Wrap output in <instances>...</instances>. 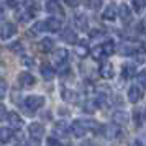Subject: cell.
Instances as JSON below:
<instances>
[{
  "instance_id": "6da1fadb",
  "label": "cell",
  "mask_w": 146,
  "mask_h": 146,
  "mask_svg": "<svg viewBox=\"0 0 146 146\" xmlns=\"http://www.w3.org/2000/svg\"><path fill=\"white\" fill-rule=\"evenodd\" d=\"M100 128H102V126H100L99 123H95L94 120H74L72 125H71V131H72V135L76 138H82L89 130L97 131Z\"/></svg>"
},
{
  "instance_id": "7a4b0ae2",
  "label": "cell",
  "mask_w": 146,
  "mask_h": 146,
  "mask_svg": "<svg viewBox=\"0 0 146 146\" xmlns=\"http://www.w3.org/2000/svg\"><path fill=\"white\" fill-rule=\"evenodd\" d=\"M44 102H46V99L43 95H30L23 100V108L27 110V113H35L38 108L44 105Z\"/></svg>"
},
{
  "instance_id": "3957f363",
  "label": "cell",
  "mask_w": 146,
  "mask_h": 146,
  "mask_svg": "<svg viewBox=\"0 0 146 146\" xmlns=\"http://www.w3.org/2000/svg\"><path fill=\"white\" fill-rule=\"evenodd\" d=\"M17 82H18V86L23 87V89H30V87H33L35 84H36L35 77H33L30 72H21V74H18Z\"/></svg>"
},
{
  "instance_id": "277c9868",
  "label": "cell",
  "mask_w": 146,
  "mask_h": 146,
  "mask_svg": "<svg viewBox=\"0 0 146 146\" xmlns=\"http://www.w3.org/2000/svg\"><path fill=\"white\" fill-rule=\"evenodd\" d=\"M67 59H69V53H67L66 48H58L53 54V62L56 66H62V64H66Z\"/></svg>"
},
{
  "instance_id": "5b68a950",
  "label": "cell",
  "mask_w": 146,
  "mask_h": 146,
  "mask_svg": "<svg viewBox=\"0 0 146 146\" xmlns=\"http://www.w3.org/2000/svg\"><path fill=\"white\" fill-rule=\"evenodd\" d=\"M15 33H17V27H15L13 23L7 21V23L2 27V30H0V38H2V40H10L12 36H15Z\"/></svg>"
},
{
  "instance_id": "8992f818",
  "label": "cell",
  "mask_w": 146,
  "mask_h": 146,
  "mask_svg": "<svg viewBox=\"0 0 146 146\" xmlns=\"http://www.w3.org/2000/svg\"><path fill=\"white\" fill-rule=\"evenodd\" d=\"M28 131H30V136L31 138H36V139H40L44 136V126L41 125V123H31V125L28 126Z\"/></svg>"
},
{
  "instance_id": "52a82bcc",
  "label": "cell",
  "mask_w": 146,
  "mask_h": 146,
  "mask_svg": "<svg viewBox=\"0 0 146 146\" xmlns=\"http://www.w3.org/2000/svg\"><path fill=\"white\" fill-rule=\"evenodd\" d=\"M44 27H46L48 31H53V33H58L62 27V23L58 17H49L46 21H44Z\"/></svg>"
},
{
  "instance_id": "ba28073f",
  "label": "cell",
  "mask_w": 146,
  "mask_h": 146,
  "mask_svg": "<svg viewBox=\"0 0 146 146\" xmlns=\"http://www.w3.org/2000/svg\"><path fill=\"white\" fill-rule=\"evenodd\" d=\"M143 99V92H141V89L138 86H131L128 89V100L131 102V104H136L139 100Z\"/></svg>"
},
{
  "instance_id": "9c48e42d",
  "label": "cell",
  "mask_w": 146,
  "mask_h": 146,
  "mask_svg": "<svg viewBox=\"0 0 146 146\" xmlns=\"http://www.w3.org/2000/svg\"><path fill=\"white\" fill-rule=\"evenodd\" d=\"M61 40L66 41V43H69V44H76V43H77V35H76L74 30L66 28V30L61 31Z\"/></svg>"
},
{
  "instance_id": "30bf717a",
  "label": "cell",
  "mask_w": 146,
  "mask_h": 146,
  "mask_svg": "<svg viewBox=\"0 0 146 146\" xmlns=\"http://www.w3.org/2000/svg\"><path fill=\"white\" fill-rule=\"evenodd\" d=\"M71 130V126L67 121L64 120H59L56 125H54V133H56V136H67V133Z\"/></svg>"
},
{
  "instance_id": "8fae6325",
  "label": "cell",
  "mask_w": 146,
  "mask_h": 146,
  "mask_svg": "<svg viewBox=\"0 0 146 146\" xmlns=\"http://www.w3.org/2000/svg\"><path fill=\"white\" fill-rule=\"evenodd\" d=\"M7 118H8V123H10L12 128H18V130H20L21 126H23V120H21V117L17 112L7 113Z\"/></svg>"
},
{
  "instance_id": "7c38bea8",
  "label": "cell",
  "mask_w": 146,
  "mask_h": 146,
  "mask_svg": "<svg viewBox=\"0 0 146 146\" xmlns=\"http://www.w3.org/2000/svg\"><path fill=\"white\" fill-rule=\"evenodd\" d=\"M46 12L48 13H51V15H64L61 5L56 2V0H48L46 2Z\"/></svg>"
},
{
  "instance_id": "4fadbf2b",
  "label": "cell",
  "mask_w": 146,
  "mask_h": 146,
  "mask_svg": "<svg viewBox=\"0 0 146 146\" xmlns=\"http://www.w3.org/2000/svg\"><path fill=\"white\" fill-rule=\"evenodd\" d=\"M112 120L115 125H126L128 123V113L123 112V110H117L112 115Z\"/></svg>"
},
{
  "instance_id": "5bb4252c",
  "label": "cell",
  "mask_w": 146,
  "mask_h": 146,
  "mask_svg": "<svg viewBox=\"0 0 146 146\" xmlns=\"http://www.w3.org/2000/svg\"><path fill=\"white\" fill-rule=\"evenodd\" d=\"M136 76V67L133 66V64H123L121 66V77L126 80L133 79Z\"/></svg>"
},
{
  "instance_id": "9a60e30c",
  "label": "cell",
  "mask_w": 146,
  "mask_h": 146,
  "mask_svg": "<svg viewBox=\"0 0 146 146\" xmlns=\"http://www.w3.org/2000/svg\"><path fill=\"white\" fill-rule=\"evenodd\" d=\"M99 74H100V77H104V79H112L115 76V69H113L112 64H104L99 69Z\"/></svg>"
},
{
  "instance_id": "2e32d148",
  "label": "cell",
  "mask_w": 146,
  "mask_h": 146,
  "mask_svg": "<svg viewBox=\"0 0 146 146\" xmlns=\"http://www.w3.org/2000/svg\"><path fill=\"white\" fill-rule=\"evenodd\" d=\"M23 10H25L28 13V17L31 18V17H35V15L40 12V3H38V2H27L25 7H23Z\"/></svg>"
},
{
  "instance_id": "e0dca14e",
  "label": "cell",
  "mask_w": 146,
  "mask_h": 146,
  "mask_svg": "<svg viewBox=\"0 0 146 146\" xmlns=\"http://www.w3.org/2000/svg\"><path fill=\"white\" fill-rule=\"evenodd\" d=\"M40 71H41V76H43L44 80H53L54 76H56V71H54L51 66H48V64H43V66L40 67Z\"/></svg>"
},
{
  "instance_id": "ac0fdd59",
  "label": "cell",
  "mask_w": 146,
  "mask_h": 146,
  "mask_svg": "<svg viewBox=\"0 0 146 146\" xmlns=\"http://www.w3.org/2000/svg\"><path fill=\"white\" fill-rule=\"evenodd\" d=\"M120 18L123 20V23H130L131 21V10H130V7L128 5H125V3H121L120 5Z\"/></svg>"
},
{
  "instance_id": "d6986e66",
  "label": "cell",
  "mask_w": 146,
  "mask_h": 146,
  "mask_svg": "<svg viewBox=\"0 0 146 146\" xmlns=\"http://www.w3.org/2000/svg\"><path fill=\"white\" fill-rule=\"evenodd\" d=\"M61 97H62V100H66V102H76L77 100L76 92L71 90V89H67V87H62L61 89Z\"/></svg>"
},
{
  "instance_id": "ffe728a7",
  "label": "cell",
  "mask_w": 146,
  "mask_h": 146,
  "mask_svg": "<svg viewBox=\"0 0 146 146\" xmlns=\"http://www.w3.org/2000/svg\"><path fill=\"white\" fill-rule=\"evenodd\" d=\"M12 138H13V130L2 126L0 128V143H8Z\"/></svg>"
},
{
  "instance_id": "44dd1931",
  "label": "cell",
  "mask_w": 146,
  "mask_h": 146,
  "mask_svg": "<svg viewBox=\"0 0 146 146\" xmlns=\"http://www.w3.org/2000/svg\"><path fill=\"white\" fill-rule=\"evenodd\" d=\"M100 46H102L104 56H112V54L115 53V49H117V48H115V43H113L112 40H110V41H105V43H102Z\"/></svg>"
},
{
  "instance_id": "7402d4cb",
  "label": "cell",
  "mask_w": 146,
  "mask_h": 146,
  "mask_svg": "<svg viewBox=\"0 0 146 146\" xmlns=\"http://www.w3.org/2000/svg\"><path fill=\"white\" fill-rule=\"evenodd\" d=\"M54 48V40L51 38H43L40 43V49L41 51H44V53H49V51H53Z\"/></svg>"
},
{
  "instance_id": "603a6c76",
  "label": "cell",
  "mask_w": 146,
  "mask_h": 146,
  "mask_svg": "<svg viewBox=\"0 0 146 146\" xmlns=\"http://www.w3.org/2000/svg\"><path fill=\"white\" fill-rule=\"evenodd\" d=\"M115 17H117V7L115 5H108V7L105 8V12H104V20H115Z\"/></svg>"
},
{
  "instance_id": "cb8c5ba5",
  "label": "cell",
  "mask_w": 146,
  "mask_h": 146,
  "mask_svg": "<svg viewBox=\"0 0 146 146\" xmlns=\"http://www.w3.org/2000/svg\"><path fill=\"white\" fill-rule=\"evenodd\" d=\"M74 20H76V27L79 28V30H82V31L89 28V21H87V18L84 17V15H76Z\"/></svg>"
},
{
  "instance_id": "d4e9b609",
  "label": "cell",
  "mask_w": 146,
  "mask_h": 146,
  "mask_svg": "<svg viewBox=\"0 0 146 146\" xmlns=\"http://www.w3.org/2000/svg\"><path fill=\"white\" fill-rule=\"evenodd\" d=\"M77 46H76V54L79 56V58H86L87 54H89V46H87L86 43H76Z\"/></svg>"
},
{
  "instance_id": "484cf974",
  "label": "cell",
  "mask_w": 146,
  "mask_h": 146,
  "mask_svg": "<svg viewBox=\"0 0 146 146\" xmlns=\"http://www.w3.org/2000/svg\"><path fill=\"white\" fill-rule=\"evenodd\" d=\"M82 110H84L86 113H94L95 110H97V102H95V100H87V102H84Z\"/></svg>"
},
{
  "instance_id": "4316f807",
  "label": "cell",
  "mask_w": 146,
  "mask_h": 146,
  "mask_svg": "<svg viewBox=\"0 0 146 146\" xmlns=\"http://www.w3.org/2000/svg\"><path fill=\"white\" fill-rule=\"evenodd\" d=\"M84 5L89 10H99L102 7V0H84Z\"/></svg>"
},
{
  "instance_id": "83f0119b",
  "label": "cell",
  "mask_w": 146,
  "mask_h": 146,
  "mask_svg": "<svg viewBox=\"0 0 146 146\" xmlns=\"http://www.w3.org/2000/svg\"><path fill=\"white\" fill-rule=\"evenodd\" d=\"M133 2V10L136 12V13H139V12H143L146 7V0H131Z\"/></svg>"
},
{
  "instance_id": "f1b7e54d",
  "label": "cell",
  "mask_w": 146,
  "mask_h": 146,
  "mask_svg": "<svg viewBox=\"0 0 146 146\" xmlns=\"http://www.w3.org/2000/svg\"><path fill=\"white\" fill-rule=\"evenodd\" d=\"M105 131H107V138H115V136H118V128L117 126H107L105 128Z\"/></svg>"
},
{
  "instance_id": "f546056e",
  "label": "cell",
  "mask_w": 146,
  "mask_h": 146,
  "mask_svg": "<svg viewBox=\"0 0 146 146\" xmlns=\"http://www.w3.org/2000/svg\"><path fill=\"white\" fill-rule=\"evenodd\" d=\"M136 80H138L139 86L145 87V89H146V69H145V71H141V72H139L138 76H136Z\"/></svg>"
},
{
  "instance_id": "4dcf8cb0",
  "label": "cell",
  "mask_w": 146,
  "mask_h": 146,
  "mask_svg": "<svg viewBox=\"0 0 146 146\" xmlns=\"http://www.w3.org/2000/svg\"><path fill=\"white\" fill-rule=\"evenodd\" d=\"M8 49L13 51V53H23V44H21L20 41H17V43H13V44H10Z\"/></svg>"
},
{
  "instance_id": "1f68e13d",
  "label": "cell",
  "mask_w": 146,
  "mask_h": 146,
  "mask_svg": "<svg viewBox=\"0 0 146 146\" xmlns=\"http://www.w3.org/2000/svg\"><path fill=\"white\" fill-rule=\"evenodd\" d=\"M46 27H44V21H36L33 25V33H41V31H44Z\"/></svg>"
},
{
  "instance_id": "d6a6232c",
  "label": "cell",
  "mask_w": 146,
  "mask_h": 146,
  "mask_svg": "<svg viewBox=\"0 0 146 146\" xmlns=\"http://www.w3.org/2000/svg\"><path fill=\"white\" fill-rule=\"evenodd\" d=\"M102 56H104V51H102V46L99 44L97 48H94L92 49V58L94 59H100Z\"/></svg>"
},
{
  "instance_id": "836d02e7",
  "label": "cell",
  "mask_w": 146,
  "mask_h": 146,
  "mask_svg": "<svg viewBox=\"0 0 146 146\" xmlns=\"http://www.w3.org/2000/svg\"><path fill=\"white\" fill-rule=\"evenodd\" d=\"M104 35L105 33L97 28V30H92V31H90V38H92V40H100V38H104Z\"/></svg>"
},
{
  "instance_id": "e575fe53",
  "label": "cell",
  "mask_w": 146,
  "mask_h": 146,
  "mask_svg": "<svg viewBox=\"0 0 146 146\" xmlns=\"http://www.w3.org/2000/svg\"><path fill=\"white\" fill-rule=\"evenodd\" d=\"M7 90H8L7 82H5V80H0V99H3V97H5Z\"/></svg>"
},
{
  "instance_id": "d590c367",
  "label": "cell",
  "mask_w": 146,
  "mask_h": 146,
  "mask_svg": "<svg viewBox=\"0 0 146 146\" xmlns=\"http://www.w3.org/2000/svg\"><path fill=\"white\" fill-rule=\"evenodd\" d=\"M23 146H40V139L30 138V139H27V141L23 143Z\"/></svg>"
},
{
  "instance_id": "8d00e7d4",
  "label": "cell",
  "mask_w": 146,
  "mask_h": 146,
  "mask_svg": "<svg viewBox=\"0 0 146 146\" xmlns=\"http://www.w3.org/2000/svg\"><path fill=\"white\" fill-rule=\"evenodd\" d=\"M5 117H7V108H5V105L0 104V121L5 120Z\"/></svg>"
},
{
  "instance_id": "74e56055",
  "label": "cell",
  "mask_w": 146,
  "mask_h": 146,
  "mask_svg": "<svg viewBox=\"0 0 146 146\" xmlns=\"http://www.w3.org/2000/svg\"><path fill=\"white\" fill-rule=\"evenodd\" d=\"M64 2H66L69 7H72V8H76V7L80 3V0H64Z\"/></svg>"
},
{
  "instance_id": "f35d334b",
  "label": "cell",
  "mask_w": 146,
  "mask_h": 146,
  "mask_svg": "<svg viewBox=\"0 0 146 146\" xmlns=\"http://www.w3.org/2000/svg\"><path fill=\"white\" fill-rule=\"evenodd\" d=\"M48 145H49V146H62L56 138H48Z\"/></svg>"
},
{
  "instance_id": "ab89813d",
  "label": "cell",
  "mask_w": 146,
  "mask_h": 146,
  "mask_svg": "<svg viewBox=\"0 0 146 146\" xmlns=\"http://www.w3.org/2000/svg\"><path fill=\"white\" fill-rule=\"evenodd\" d=\"M18 3H20V2H18V0H7V5L8 7H18Z\"/></svg>"
},
{
  "instance_id": "60d3db41",
  "label": "cell",
  "mask_w": 146,
  "mask_h": 146,
  "mask_svg": "<svg viewBox=\"0 0 146 146\" xmlns=\"http://www.w3.org/2000/svg\"><path fill=\"white\" fill-rule=\"evenodd\" d=\"M25 64H27V66H30V64H31V66H33V64H35L33 58H25Z\"/></svg>"
},
{
  "instance_id": "b9f144b4",
  "label": "cell",
  "mask_w": 146,
  "mask_h": 146,
  "mask_svg": "<svg viewBox=\"0 0 146 146\" xmlns=\"http://www.w3.org/2000/svg\"><path fill=\"white\" fill-rule=\"evenodd\" d=\"M130 146H143V143H141L139 139H135V141H131V143H130Z\"/></svg>"
},
{
  "instance_id": "7bdbcfd3",
  "label": "cell",
  "mask_w": 146,
  "mask_h": 146,
  "mask_svg": "<svg viewBox=\"0 0 146 146\" xmlns=\"http://www.w3.org/2000/svg\"><path fill=\"white\" fill-rule=\"evenodd\" d=\"M2 18H3V12L0 10V21H2Z\"/></svg>"
},
{
  "instance_id": "ee69618b",
  "label": "cell",
  "mask_w": 146,
  "mask_h": 146,
  "mask_svg": "<svg viewBox=\"0 0 146 146\" xmlns=\"http://www.w3.org/2000/svg\"><path fill=\"white\" fill-rule=\"evenodd\" d=\"M71 146H72V145H71Z\"/></svg>"
}]
</instances>
